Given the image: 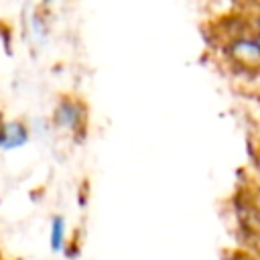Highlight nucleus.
Instances as JSON below:
<instances>
[{"label":"nucleus","mask_w":260,"mask_h":260,"mask_svg":"<svg viewBox=\"0 0 260 260\" xmlns=\"http://www.w3.org/2000/svg\"><path fill=\"white\" fill-rule=\"evenodd\" d=\"M258 43H260V41H258Z\"/></svg>","instance_id":"423d86ee"},{"label":"nucleus","mask_w":260,"mask_h":260,"mask_svg":"<svg viewBox=\"0 0 260 260\" xmlns=\"http://www.w3.org/2000/svg\"><path fill=\"white\" fill-rule=\"evenodd\" d=\"M28 132L20 122H6L0 126V148L2 150H12L22 144H26Z\"/></svg>","instance_id":"f257e3e1"},{"label":"nucleus","mask_w":260,"mask_h":260,"mask_svg":"<svg viewBox=\"0 0 260 260\" xmlns=\"http://www.w3.org/2000/svg\"><path fill=\"white\" fill-rule=\"evenodd\" d=\"M256 2H260V0H256Z\"/></svg>","instance_id":"39448f33"},{"label":"nucleus","mask_w":260,"mask_h":260,"mask_svg":"<svg viewBox=\"0 0 260 260\" xmlns=\"http://www.w3.org/2000/svg\"><path fill=\"white\" fill-rule=\"evenodd\" d=\"M49 240H51V248L55 252H59L63 248V244H65V219L63 217H53Z\"/></svg>","instance_id":"20e7f679"},{"label":"nucleus","mask_w":260,"mask_h":260,"mask_svg":"<svg viewBox=\"0 0 260 260\" xmlns=\"http://www.w3.org/2000/svg\"><path fill=\"white\" fill-rule=\"evenodd\" d=\"M232 57L246 65V67H258L260 65V43L256 41H236L230 47Z\"/></svg>","instance_id":"f03ea898"},{"label":"nucleus","mask_w":260,"mask_h":260,"mask_svg":"<svg viewBox=\"0 0 260 260\" xmlns=\"http://www.w3.org/2000/svg\"><path fill=\"white\" fill-rule=\"evenodd\" d=\"M81 118V108L73 102H61V106L55 112V122L61 128H75Z\"/></svg>","instance_id":"7ed1b4c3"}]
</instances>
